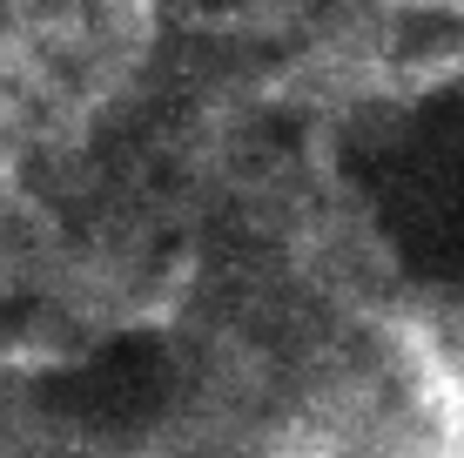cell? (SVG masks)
Segmentation results:
<instances>
[{"mask_svg": "<svg viewBox=\"0 0 464 458\" xmlns=\"http://www.w3.org/2000/svg\"><path fill=\"white\" fill-rule=\"evenodd\" d=\"M363 94H430L464 82V0H377L363 27Z\"/></svg>", "mask_w": 464, "mask_h": 458, "instance_id": "cell-1", "label": "cell"}]
</instances>
